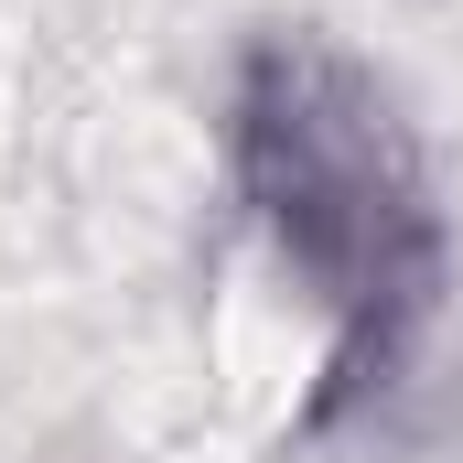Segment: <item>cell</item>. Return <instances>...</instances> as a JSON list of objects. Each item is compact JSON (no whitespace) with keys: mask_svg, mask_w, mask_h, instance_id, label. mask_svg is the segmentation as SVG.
Returning a JSON list of instances; mask_svg holds the SVG:
<instances>
[{"mask_svg":"<svg viewBox=\"0 0 463 463\" xmlns=\"http://www.w3.org/2000/svg\"><path fill=\"white\" fill-rule=\"evenodd\" d=\"M248 184L269 205L280 248L345 302L355 324L410 313L431 280V216H420V173L399 118L366 98V76L313 54V43H269L248 76Z\"/></svg>","mask_w":463,"mask_h":463,"instance_id":"1","label":"cell"}]
</instances>
